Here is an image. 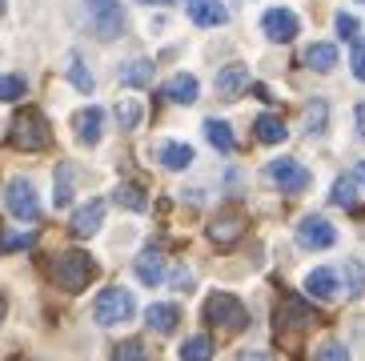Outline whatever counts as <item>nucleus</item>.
<instances>
[{
    "label": "nucleus",
    "instance_id": "f257e3e1",
    "mask_svg": "<svg viewBox=\"0 0 365 361\" xmlns=\"http://www.w3.org/2000/svg\"><path fill=\"white\" fill-rule=\"evenodd\" d=\"M133 317H137V301H133L129 289H120V285L101 289L97 301H93V321H97L101 330H117V325H129Z\"/></svg>",
    "mask_w": 365,
    "mask_h": 361
},
{
    "label": "nucleus",
    "instance_id": "f03ea898",
    "mask_svg": "<svg viewBox=\"0 0 365 361\" xmlns=\"http://www.w3.org/2000/svg\"><path fill=\"white\" fill-rule=\"evenodd\" d=\"M48 141H53V133H48V121H44L41 108H24V113L12 117V128H9V145L12 149L41 153V149H48Z\"/></svg>",
    "mask_w": 365,
    "mask_h": 361
},
{
    "label": "nucleus",
    "instance_id": "7ed1b4c3",
    "mask_svg": "<svg viewBox=\"0 0 365 361\" xmlns=\"http://www.w3.org/2000/svg\"><path fill=\"white\" fill-rule=\"evenodd\" d=\"M97 277V265H93V257L81 253V249H68L53 261V281L56 289H65V293H81L88 289V281Z\"/></svg>",
    "mask_w": 365,
    "mask_h": 361
},
{
    "label": "nucleus",
    "instance_id": "20e7f679",
    "mask_svg": "<svg viewBox=\"0 0 365 361\" xmlns=\"http://www.w3.org/2000/svg\"><path fill=\"white\" fill-rule=\"evenodd\" d=\"M85 16L101 41H117L129 29V16H125V4L120 0H85Z\"/></svg>",
    "mask_w": 365,
    "mask_h": 361
},
{
    "label": "nucleus",
    "instance_id": "39448f33",
    "mask_svg": "<svg viewBox=\"0 0 365 361\" xmlns=\"http://www.w3.org/2000/svg\"><path fill=\"white\" fill-rule=\"evenodd\" d=\"M201 317L217 330H245L249 325V309L233 298V293H209L201 305Z\"/></svg>",
    "mask_w": 365,
    "mask_h": 361
},
{
    "label": "nucleus",
    "instance_id": "423d86ee",
    "mask_svg": "<svg viewBox=\"0 0 365 361\" xmlns=\"http://www.w3.org/2000/svg\"><path fill=\"white\" fill-rule=\"evenodd\" d=\"M4 209H9L16 221H36V217H41V201H36L33 180L12 177L9 185H4Z\"/></svg>",
    "mask_w": 365,
    "mask_h": 361
},
{
    "label": "nucleus",
    "instance_id": "0eeeda50",
    "mask_svg": "<svg viewBox=\"0 0 365 361\" xmlns=\"http://www.w3.org/2000/svg\"><path fill=\"white\" fill-rule=\"evenodd\" d=\"M269 180L277 185L281 193H301V189H309V169L301 165V161L293 157H277V161H269Z\"/></svg>",
    "mask_w": 365,
    "mask_h": 361
},
{
    "label": "nucleus",
    "instance_id": "6e6552de",
    "mask_svg": "<svg viewBox=\"0 0 365 361\" xmlns=\"http://www.w3.org/2000/svg\"><path fill=\"white\" fill-rule=\"evenodd\" d=\"M333 241H337V229H333L325 217L309 213V217H301L297 221V245L301 249H329Z\"/></svg>",
    "mask_w": 365,
    "mask_h": 361
},
{
    "label": "nucleus",
    "instance_id": "1a4fd4ad",
    "mask_svg": "<svg viewBox=\"0 0 365 361\" xmlns=\"http://www.w3.org/2000/svg\"><path fill=\"white\" fill-rule=\"evenodd\" d=\"M261 29H265V36L273 44H289L301 32V21H297V12H289V9H269L261 16Z\"/></svg>",
    "mask_w": 365,
    "mask_h": 361
},
{
    "label": "nucleus",
    "instance_id": "9d476101",
    "mask_svg": "<svg viewBox=\"0 0 365 361\" xmlns=\"http://www.w3.org/2000/svg\"><path fill=\"white\" fill-rule=\"evenodd\" d=\"M305 293H309L313 301H337V293H341V273L329 265H317L305 273Z\"/></svg>",
    "mask_w": 365,
    "mask_h": 361
},
{
    "label": "nucleus",
    "instance_id": "9b49d317",
    "mask_svg": "<svg viewBox=\"0 0 365 361\" xmlns=\"http://www.w3.org/2000/svg\"><path fill=\"white\" fill-rule=\"evenodd\" d=\"M101 133H105V108H97V105H88V108H81L73 117V137L85 145V149H93L101 141Z\"/></svg>",
    "mask_w": 365,
    "mask_h": 361
},
{
    "label": "nucleus",
    "instance_id": "f8f14e48",
    "mask_svg": "<svg viewBox=\"0 0 365 361\" xmlns=\"http://www.w3.org/2000/svg\"><path fill=\"white\" fill-rule=\"evenodd\" d=\"M329 128V101L325 96H313V101H305V108H301V133L309 141H317Z\"/></svg>",
    "mask_w": 365,
    "mask_h": 361
},
{
    "label": "nucleus",
    "instance_id": "ddd939ff",
    "mask_svg": "<svg viewBox=\"0 0 365 361\" xmlns=\"http://www.w3.org/2000/svg\"><path fill=\"white\" fill-rule=\"evenodd\" d=\"M133 269H137L140 285H161V281H165V253L157 249V245H145L140 257L133 261Z\"/></svg>",
    "mask_w": 365,
    "mask_h": 361
},
{
    "label": "nucleus",
    "instance_id": "4468645a",
    "mask_svg": "<svg viewBox=\"0 0 365 361\" xmlns=\"http://www.w3.org/2000/svg\"><path fill=\"white\" fill-rule=\"evenodd\" d=\"M185 9H189V21L201 24V29H217V24L229 21V12L221 0H185Z\"/></svg>",
    "mask_w": 365,
    "mask_h": 361
},
{
    "label": "nucleus",
    "instance_id": "2eb2a0df",
    "mask_svg": "<svg viewBox=\"0 0 365 361\" xmlns=\"http://www.w3.org/2000/svg\"><path fill=\"white\" fill-rule=\"evenodd\" d=\"M101 221H105V201H85L73 213L68 229H73V237H93L101 229Z\"/></svg>",
    "mask_w": 365,
    "mask_h": 361
},
{
    "label": "nucleus",
    "instance_id": "dca6fc26",
    "mask_svg": "<svg viewBox=\"0 0 365 361\" xmlns=\"http://www.w3.org/2000/svg\"><path fill=\"white\" fill-rule=\"evenodd\" d=\"M301 64H309L313 73H333L337 64H341V53H337V44H305V53H301Z\"/></svg>",
    "mask_w": 365,
    "mask_h": 361
},
{
    "label": "nucleus",
    "instance_id": "f3484780",
    "mask_svg": "<svg viewBox=\"0 0 365 361\" xmlns=\"http://www.w3.org/2000/svg\"><path fill=\"white\" fill-rule=\"evenodd\" d=\"M145 325L157 330V333H173L181 325V309L173 305V301H153V305L145 309Z\"/></svg>",
    "mask_w": 365,
    "mask_h": 361
},
{
    "label": "nucleus",
    "instance_id": "a211bd4d",
    "mask_svg": "<svg viewBox=\"0 0 365 361\" xmlns=\"http://www.w3.org/2000/svg\"><path fill=\"white\" fill-rule=\"evenodd\" d=\"M157 161L173 173H185L189 165H193V149L181 145V141H161V145H157Z\"/></svg>",
    "mask_w": 365,
    "mask_h": 361
},
{
    "label": "nucleus",
    "instance_id": "6ab92c4d",
    "mask_svg": "<svg viewBox=\"0 0 365 361\" xmlns=\"http://www.w3.org/2000/svg\"><path fill=\"white\" fill-rule=\"evenodd\" d=\"M241 88H249V68L245 64H225V68L217 73V93L225 96V101H237Z\"/></svg>",
    "mask_w": 365,
    "mask_h": 361
},
{
    "label": "nucleus",
    "instance_id": "aec40b11",
    "mask_svg": "<svg viewBox=\"0 0 365 361\" xmlns=\"http://www.w3.org/2000/svg\"><path fill=\"white\" fill-rule=\"evenodd\" d=\"M161 93H165V101H177V105H193L201 88H197V76L177 73V76H169V81H165Z\"/></svg>",
    "mask_w": 365,
    "mask_h": 361
},
{
    "label": "nucleus",
    "instance_id": "412c9836",
    "mask_svg": "<svg viewBox=\"0 0 365 361\" xmlns=\"http://www.w3.org/2000/svg\"><path fill=\"white\" fill-rule=\"evenodd\" d=\"M253 137H257L261 145H281V141L289 137V128H285V121H281V117L261 113V117L253 121Z\"/></svg>",
    "mask_w": 365,
    "mask_h": 361
},
{
    "label": "nucleus",
    "instance_id": "4be33fe9",
    "mask_svg": "<svg viewBox=\"0 0 365 361\" xmlns=\"http://www.w3.org/2000/svg\"><path fill=\"white\" fill-rule=\"evenodd\" d=\"M277 321L281 325H313V309L305 305V301H297V298H285L281 301V309H277Z\"/></svg>",
    "mask_w": 365,
    "mask_h": 361
},
{
    "label": "nucleus",
    "instance_id": "5701e85b",
    "mask_svg": "<svg viewBox=\"0 0 365 361\" xmlns=\"http://www.w3.org/2000/svg\"><path fill=\"white\" fill-rule=\"evenodd\" d=\"M205 233H209V241H213V245H233L237 237H241V217L225 213V217H217V221L209 225Z\"/></svg>",
    "mask_w": 365,
    "mask_h": 361
},
{
    "label": "nucleus",
    "instance_id": "b1692460",
    "mask_svg": "<svg viewBox=\"0 0 365 361\" xmlns=\"http://www.w3.org/2000/svg\"><path fill=\"white\" fill-rule=\"evenodd\" d=\"M153 81V61H125L120 64V85H129V88H145Z\"/></svg>",
    "mask_w": 365,
    "mask_h": 361
},
{
    "label": "nucleus",
    "instance_id": "393cba45",
    "mask_svg": "<svg viewBox=\"0 0 365 361\" xmlns=\"http://www.w3.org/2000/svg\"><path fill=\"white\" fill-rule=\"evenodd\" d=\"M205 141H209V145H213L217 153H229L237 145V137H233V128L225 125V121H205Z\"/></svg>",
    "mask_w": 365,
    "mask_h": 361
},
{
    "label": "nucleus",
    "instance_id": "a878e982",
    "mask_svg": "<svg viewBox=\"0 0 365 361\" xmlns=\"http://www.w3.org/2000/svg\"><path fill=\"white\" fill-rule=\"evenodd\" d=\"M181 361H213V337H205V333L185 337L181 341Z\"/></svg>",
    "mask_w": 365,
    "mask_h": 361
},
{
    "label": "nucleus",
    "instance_id": "bb28decb",
    "mask_svg": "<svg viewBox=\"0 0 365 361\" xmlns=\"http://www.w3.org/2000/svg\"><path fill=\"white\" fill-rule=\"evenodd\" d=\"M113 113H117L120 128H140V121H145V108H140V101H137V96H120Z\"/></svg>",
    "mask_w": 365,
    "mask_h": 361
},
{
    "label": "nucleus",
    "instance_id": "cd10ccee",
    "mask_svg": "<svg viewBox=\"0 0 365 361\" xmlns=\"http://www.w3.org/2000/svg\"><path fill=\"white\" fill-rule=\"evenodd\" d=\"M73 177H76V169L73 165H56V193H53V205L56 209H65L68 201H73Z\"/></svg>",
    "mask_w": 365,
    "mask_h": 361
},
{
    "label": "nucleus",
    "instance_id": "c85d7f7f",
    "mask_svg": "<svg viewBox=\"0 0 365 361\" xmlns=\"http://www.w3.org/2000/svg\"><path fill=\"white\" fill-rule=\"evenodd\" d=\"M113 201H117V205H125V209H133V213H140L145 205H149V197H145V189H140V185L125 180V185H117V193H113Z\"/></svg>",
    "mask_w": 365,
    "mask_h": 361
},
{
    "label": "nucleus",
    "instance_id": "c756f323",
    "mask_svg": "<svg viewBox=\"0 0 365 361\" xmlns=\"http://www.w3.org/2000/svg\"><path fill=\"white\" fill-rule=\"evenodd\" d=\"M329 201L341 205V209H354L357 205V180L354 177H337L333 180V189H329Z\"/></svg>",
    "mask_w": 365,
    "mask_h": 361
},
{
    "label": "nucleus",
    "instance_id": "7c9ffc66",
    "mask_svg": "<svg viewBox=\"0 0 365 361\" xmlns=\"http://www.w3.org/2000/svg\"><path fill=\"white\" fill-rule=\"evenodd\" d=\"M341 273H345V293H349V298H361V293H365V269H361V261L349 257V261L341 265Z\"/></svg>",
    "mask_w": 365,
    "mask_h": 361
},
{
    "label": "nucleus",
    "instance_id": "2f4dec72",
    "mask_svg": "<svg viewBox=\"0 0 365 361\" xmlns=\"http://www.w3.org/2000/svg\"><path fill=\"white\" fill-rule=\"evenodd\" d=\"M65 73H68V81H73L76 88H81V93H93V73H88L85 68V61H81V56H68V64H65Z\"/></svg>",
    "mask_w": 365,
    "mask_h": 361
},
{
    "label": "nucleus",
    "instance_id": "473e14b6",
    "mask_svg": "<svg viewBox=\"0 0 365 361\" xmlns=\"http://www.w3.org/2000/svg\"><path fill=\"white\" fill-rule=\"evenodd\" d=\"M113 361H149V350L140 341H120L117 350H113Z\"/></svg>",
    "mask_w": 365,
    "mask_h": 361
},
{
    "label": "nucleus",
    "instance_id": "72a5a7b5",
    "mask_svg": "<svg viewBox=\"0 0 365 361\" xmlns=\"http://www.w3.org/2000/svg\"><path fill=\"white\" fill-rule=\"evenodd\" d=\"M24 88V76H0V101H21Z\"/></svg>",
    "mask_w": 365,
    "mask_h": 361
},
{
    "label": "nucleus",
    "instance_id": "f704fd0d",
    "mask_svg": "<svg viewBox=\"0 0 365 361\" xmlns=\"http://www.w3.org/2000/svg\"><path fill=\"white\" fill-rule=\"evenodd\" d=\"M317 361H349V350H345L341 341H325L322 350H317Z\"/></svg>",
    "mask_w": 365,
    "mask_h": 361
},
{
    "label": "nucleus",
    "instance_id": "c9c22d12",
    "mask_svg": "<svg viewBox=\"0 0 365 361\" xmlns=\"http://www.w3.org/2000/svg\"><path fill=\"white\" fill-rule=\"evenodd\" d=\"M333 24H337V36H341V41H357V21L349 16V12H337Z\"/></svg>",
    "mask_w": 365,
    "mask_h": 361
},
{
    "label": "nucleus",
    "instance_id": "e433bc0d",
    "mask_svg": "<svg viewBox=\"0 0 365 361\" xmlns=\"http://www.w3.org/2000/svg\"><path fill=\"white\" fill-rule=\"evenodd\" d=\"M354 76H357V81H365V41H361V36L354 41Z\"/></svg>",
    "mask_w": 365,
    "mask_h": 361
},
{
    "label": "nucleus",
    "instance_id": "4c0bfd02",
    "mask_svg": "<svg viewBox=\"0 0 365 361\" xmlns=\"http://www.w3.org/2000/svg\"><path fill=\"white\" fill-rule=\"evenodd\" d=\"M33 245V233H9L4 237V249H29Z\"/></svg>",
    "mask_w": 365,
    "mask_h": 361
},
{
    "label": "nucleus",
    "instance_id": "58836bf2",
    "mask_svg": "<svg viewBox=\"0 0 365 361\" xmlns=\"http://www.w3.org/2000/svg\"><path fill=\"white\" fill-rule=\"evenodd\" d=\"M169 281H173L177 289H193V277H189V269H185V265H177V269H173V277H169Z\"/></svg>",
    "mask_w": 365,
    "mask_h": 361
},
{
    "label": "nucleus",
    "instance_id": "ea45409f",
    "mask_svg": "<svg viewBox=\"0 0 365 361\" xmlns=\"http://www.w3.org/2000/svg\"><path fill=\"white\" fill-rule=\"evenodd\" d=\"M354 121H357V137L365 141V105H357V108H354Z\"/></svg>",
    "mask_w": 365,
    "mask_h": 361
},
{
    "label": "nucleus",
    "instance_id": "a19ab883",
    "mask_svg": "<svg viewBox=\"0 0 365 361\" xmlns=\"http://www.w3.org/2000/svg\"><path fill=\"white\" fill-rule=\"evenodd\" d=\"M237 361H273V357H269V353H261V350H249V353H241Z\"/></svg>",
    "mask_w": 365,
    "mask_h": 361
},
{
    "label": "nucleus",
    "instance_id": "79ce46f5",
    "mask_svg": "<svg viewBox=\"0 0 365 361\" xmlns=\"http://www.w3.org/2000/svg\"><path fill=\"white\" fill-rule=\"evenodd\" d=\"M137 4H149V9H165V4H173V0H137Z\"/></svg>",
    "mask_w": 365,
    "mask_h": 361
},
{
    "label": "nucleus",
    "instance_id": "37998d69",
    "mask_svg": "<svg viewBox=\"0 0 365 361\" xmlns=\"http://www.w3.org/2000/svg\"><path fill=\"white\" fill-rule=\"evenodd\" d=\"M354 180H357V185H365V161H361V165L354 169Z\"/></svg>",
    "mask_w": 365,
    "mask_h": 361
},
{
    "label": "nucleus",
    "instance_id": "c03bdc74",
    "mask_svg": "<svg viewBox=\"0 0 365 361\" xmlns=\"http://www.w3.org/2000/svg\"><path fill=\"white\" fill-rule=\"evenodd\" d=\"M4 313H9V298L0 293V321H4Z\"/></svg>",
    "mask_w": 365,
    "mask_h": 361
},
{
    "label": "nucleus",
    "instance_id": "a18cd8bd",
    "mask_svg": "<svg viewBox=\"0 0 365 361\" xmlns=\"http://www.w3.org/2000/svg\"><path fill=\"white\" fill-rule=\"evenodd\" d=\"M0 12H4V0H0Z\"/></svg>",
    "mask_w": 365,
    "mask_h": 361
},
{
    "label": "nucleus",
    "instance_id": "49530a36",
    "mask_svg": "<svg viewBox=\"0 0 365 361\" xmlns=\"http://www.w3.org/2000/svg\"><path fill=\"white\" fill-rule=\"evenodd\" d=\"M357 4H361V9H365V0H357Z\"/></svg>",
    "mask_w": 365,
    "mask_h": 361
}]
</instances>
